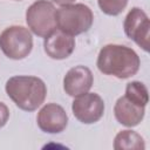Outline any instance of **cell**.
<instances>
[{
  "mask_svg": "<svg viewBox=\"0 0 150 150\" xmlns=\"http://www.w3.org/2000/svg\"><path fill=\"white\" fill-rule=\"evenodd\" d=\"M8 118H9V109L4 102H0V129L7 123Z\"/></svg>",
  "mask_w": 150,
  "mask_h": 150,
  "instance_id": "cell-15",
  "label": "cell"
},
{
  "mask_svg": "<svg viewBox=\"0 0 150 150\" xmlns=\"http://www.w3.org/2000/svg\"><path fill=\"white\" fill-rule=\"evenodd\" d=\"M45 53L53 60H64L75 49V38L56 28L43 41Z\"/></svg>",
  "mask_w": 150,
  "mask_h": 150,
  "instance_id": "cell-10",
  "label": "cell"
},
{
  "mask_svg": "<svg viewBox=\"0 0 150 150\" xmlns=\"http://www.w3.org/2000/svg\"><path fill=\"white\" fill-rule=\"evenodd\" d=\"M115 150H143L145 149V143L143 137L130 129L120 131L114 138Z\"/></svg>",
  "mask_w": 150,
  "mask_h": 150,
  "instance_id": "cell-12",
  "label": "cell"
},
{
  "mask_svg": "<svg viewBox=\"0 0 150 150\" xmlns=\"http://www.w3.org/2000/svg\"><path fill=\"white\" fill-rule=\"evenodd\" d=\"M94 83V75L86 66H75L70 68L63 77V90L71 97L88 93Z\"/></svg>",
  "mask_w": 150,
  "mask_h": 150,
  "instance_id": "cell-9",
  "label": "cell"
},
{
  "mask_svg": "<svg viewBox=\"0 0 150 150\" xmlns=\"http://www.w3.org/2000/svg\"><path fill=\"white\" fill-rule=\"evenodd\" d=\"M128 100L134 102L137 105L145 107L149 102L148 88L141 81H131L125 87V95Z\"/></svg>",
  "mask_w": 150,
  "mask_h": 150,
  "instance_id": "cell-13",
  "label": "cell"
},
{
  "mask_svg": "<svg viewBox=\"0 0 150 150\" xmlns=\"http://www.w3.org/2000/svg\"><path fill=\"white\" fill-rule=\"evenodd\" d=\"M0 49L12 60L27 57L33 49V36L23 26H9L0 34Z\"/></svg>",
  "mask_w": 150,
  "mask_h": 150,
  "instance_id": "cell-5",
  "label": "cell"
},
{
  "mask_svg": "<svg viewBox=\"0 0 150 150\" xmlns=\"http://www.w3.org/2000/svg\"><path fill=\"white\" fill-rule=\"evenodd\" d=\"M71 110L79 122L93 124L102 118L104 114V102L98 94L88 91L75 97L71 103Z\"/></svg>",
  "mask_w": 150,
  "mask_h": 150,
  "instance_id": "cell-7",
  "label": "cell"
},
{
  "mask_svg": "<svg viewBox=\"0 0 150 150\" xmlns=\"http://www.w3.org/2000/svg\"><path fill=\"white\" fill-rule=\"evenodd\" d=\"M26 22L29 30L39 38H46L57 28L56 8L52 1L36 0L26 11Z\"/></svg>",
  "mask_w": 150,
  "mask_h": 150,
  "instance_id": "cell-4",
  "label": "cell"
},
{
  "mask_svg": "<svg viewBox=\"0 0 150 150\" xmlns=\"http://www.w3.org/2000/svg\"><path fill=\"white\" fill-rule=\"evenodd\" d=\"M97 4L104 14L116 16L125 9L128 0H97Z\"/></svg>",
  "mask_w": 150,
  "mask_h": 150,
  "instance_id": "cell-14",
  "label": "cell"
},
{
  "mask_svg": "<svg viewBox=\"0 0 150 150\" xmlns=\"http://www.w3.org/2000/svg\"><path fill=\"white\" fill-rule=\"evenodd\" d=\"M123 28L125 35L138 45L144 52H149L150 43V20L148 14L139 7H132L127 14Z\"/></svg>",
  "mask_w": 150,
  "mask_h": 150,
  "instance_id": "cell-6",
  "label": "cell"
},
{
  "mask_svg": "<svg viewBox=\"0 0 150 150\" xmlns=\"http://www.w3.org/2000/svg\"><path fill=\"white\" fill-rule=\"evenodd\" d=\"M93 21V11L84 4H70L56 9L57 28L73 36L88 32Z\"/></svg>",
  "mask_w": 150,
  "mask_h": 150,
  "instance_id": "cell-3",
  "label": "cell"
},
{
  "mask_svg": "<svg viewBox=\"0 0 150 150\" xmlns=\"http://www.w3.org/2000/svg\"><path fill=\"white\" fill-rule=\"evenodd\" d=\"M18 1H20V0H18Z\"/></svg>",
  "mask_w": 150,
  "mask_h": 150,
  "instance_id": "cell-17",
  "label": "cell"
},
{
  "mask_svg": "<svg viewBox=\"0 0 150 150\" xmlns=\"http://www.w3.org/2000/svg\"><path fill=\"white\" fill-rule=\"evenodd\" d=\"M5 90L15 105L23 111H34L46 100V83L36 76L16 75L7 80Z\"/></svg>",
  "mask_w": 150,
  "mask_h": 150,
  "instance_id": "cell-2",
  "label": "cell"
},
{
  "mask_svg": "<svg viewBox=\"0 0 150 150\" xmlns=\"http://www.w3.org/2000/svg\"><path fill=\"white\" fill-rule=\"evenodd\" d=\"M145 114V107H141L128 100L125 96L120 97L114 105V115L118 123L132 128L138 125Z\"/></svg>",
  "mask_w": 150,
  "mask_h": 150,
  "instance_id": "cell-11",
  "label": "cell"
},
{
  "mask_svg": "<svg viewBox=\"0 0 150 150\" xmlns=\"http://www.w3.org/2000/svg\"><path fill=\"white\" fill-rule=\"evenodd\" d=\"M96 66L101 73L124 80L137 74L141 60L137 53L123 45H105L101 48Z\"/></svg>",
  "mask_w": 150,
  "mask_h": 150,
  "instance_id": "cell-1",
  "label": "cell"
},
{
  "mask_svg": "<svg viewBox=\"0 0 150 150\" xmlns=\"http://www.w3.org/2000/svg\"><path fill=\"white\" fill-rule=\"evenodd\" d=\"M36 123L41 131L47 134H60L68 124V115L63 107L57 103H47L38 112Z\"/></svg>",
  "mask_w": 150,
  "mask_h": 150,
  "instance_id": "cell-8",
  "label": "cell"
},
{
  "mask_svg": "<svg viewBox=\"0 0 150 150\" xmlns=\"http://www.w3.org/2000/svg\"><path fill=\"white\" fill-rule=\"evenodd\" d=\"M75 0H52L53 4H56L59 6H66V5H70L73 4Z\"/></svg>",
  "mask_w": 150,
  "mask_h": 150,
  "instance_id": "cell-16",
  "label": "cell"
}]
</instances>
